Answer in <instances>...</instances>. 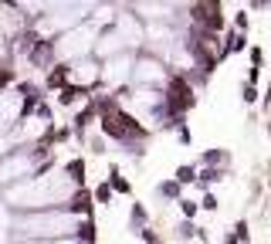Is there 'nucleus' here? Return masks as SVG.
Instances as JSON below:
<instances>
[{
  "mask_svg": "<svg viewBox=\"0 0 271 244\" xmlns=\"http://www.w3.org/2000/svg\"><path fill=\"white\" fill-rule=\"evenodd\" d=\"M11 244H88L85 237H61V241H11Z\"/></svg>",
  "mask_w": 271,
  "mask_h": 244,
  "instance_id": "nucleus-9",
  "label": "nucleus"
},
{
  "mask_svg": "<svg viewBox=\"0 0 271 244\" xmlns=\"http://www.w3.org/2000/svg\"><path fill=\"white\" fill-rule=\"evenodd\" d=\"M85 190L65 173V167H48L37 177L14 183L0 190V200L11 214H34V211H58V207H75Z\"/></svg>",
  "mask_w": 271,
  "mask_h": 244,
  "instance_id": "nucleus-1",
  "label": "nucleus"
},
{
  "mask_svg": "<svg viewBox=\"0 0 271 244\" xmlns=\"http://www.w3.org/2000/svg\"><path fill=\"white\" fill-rule=\"evenodd\" d=\"M132 61H136V55H115V58L99 61V65H102L99 85H105L109 92L125 89V85H129V78H132Z\"/></svg>",
  "mask_w": 271,
  "mask_h": 244,
  "instance_id": "nucleus-7",
  "label": "nucleus"
},
{
  "mask_svg": "<svg viewBox=\"0 0 271 244\" xmlns=\"http://www.w3.org/2000/svg\"><path fill=\"white\" fill-rule=\"evenodd\" d=\"M88 211H78V207L14 214L11 221V241H61V237H85L88 241Z\"/></svg>",
  "mask_w": 271,
  "mask_h": 244,
  "instance_id": "nucleus-2",
  "label": "nucleus"
},
{
  "mask_svg": "<svg viewBox=\"0 0 271 244\" xmlns=\"http://www.w3.org/2000/svg\"><path fill=\"white\" fill-rule=\"evenodd\" d=\"M139 48H143V21H139L129 7H119L112 24L102 27L92 58L105 61V58H115V55H136Z\"/></svg>",
  "mask_w": 271,
  "mask_h": 244,
  "instance_id": "nucleus-3",
  "label": "nucleus"
},
{
  "mask_svg": "<svg viewBox=\"0 0 271 244\" xmlns=\"http://www.w3.org/2000/svg\"><path fill=\"white\" fill-rule=\"evenodd\" d=\"M193 180H197V167H180V170H176V180H173V183L180 187V183H193Z\"/></svg>",
  "mask_w": 271,
  "mask_h": 244,
  "instance_id": "nucleus-8",
  "label": "nucleus"
},
{
  "mask_svg": "<svg viewBox=\"0 0 271 244\" xmlns=\"http://www.w3.org/2000/svg\"><path fill=\"white\" fill-rule=\"evenodd\" d=\"M180 204H183V214H187V217L197 214V204H190V200H180Z\"/></svg>",
  "mask_w": 271,
  "mask_h": 244,
  "instance_id": "nucleus-13",
  "label": "nucleus"
},
{
  "mask_svg": "<svg viewBox=\"0 0 271 244\" xmlns=\"http://www.w3.org/2000/svg\"><path fill=\"white\" fill-rule=\"evenodd\" d=\"M95 197H99L102 204H112V187H109V183H102V187L95 190Z\"/></svg>",
  "mask_w": 271,
  "mask_h": 244,
  "instance_id": "nucleus-11",
  "label": "nucleus"
},
{
  "mask_svg": "<svg viewBox=\"0 0 271 244\" xmlns=\"http://www.w3.org/2000/svg\"><path fill=\"white\" fill-rule=\"evenodd\" d=\"M109 180H112V190H119V193H129V183L119 177V170H112V177H109Z\"/></svg>",
  "mask_w": 271,
  "mask_h": 244,
  "instance_id": "nucleus-10",
  "label": "nucleus"
},
{
  "mask_svg": "<svg viewBox=\"0 0 271 244\" xmlns=\"http://www.w3.org/2000/svg\"><path fill=\"white\" fill-rule=\"evenodd\" d=\"M48 167H55V156H51L48 143L31 146V149H11L7 156H0V190L37 177V173L48 170Z\"/></svg>",
  "mask_w": 271,
  "mask_h": 244,
  "instance_id": "nucleus-4",
  "label": "nucleus"
},
{
  "mask_svg": "<svg viewBox=\"0 0 271 244\" xmlns=\"http://www.w3.org/2000/svg\"><path fill=\"white\" fill-rule=\"evenodd\" d=\"M169 78H173V71H169L159 58L153 55H136L132 61V78H129V89H149V92H163L169 85Z\"/></svg>",
  "mask_w": 271,
  "mask_h": 244,
  "instance_id": "nucleus-5",
  "label": "nucleus"
},
{
  "mask_svg": "<svg viewBox=\"0 0 271 244\" xmlns=\"http://www.w3.org/2000/svg\"><path fill=\"white\" fill-rule=\"evenodd\" d=\"M99 58H78L71 65H61V78H65V89L71 92H92L99 85Z\"/></svg>",
  "mask_w": 271,
  "mask_h": 244,
  "instance_id": "nucleus-6",
  "label": "nucleus"
},
{
  "mask_svg": "<svg viewBox=\"0 0 271 244\" xmlns=\"http://www.w3.org/2000/svg\"><path fill=\"white\" fill-rule=\"evenodd\" d=\"M217 207V200H214V193H207V197H203V211H214Z\"/></svg>",
  "mask_w": 271,
  "mask_h": 244,
  "instance_id": "nucleus-14",
  "label": "nucleus"
},
{
  "mask_svg": "<svg viewBox=\"0 0 271 244\" xmlns=\"http://www.w3.org/2000/svg\"><path fill=\"white\" fill-rule=\"evenodd\" d=\"M241 99L248 102V105H251V102H254V99H258V92H254V85H248V89H244V95H241Z\"/></svg>",
  "mask_w": 271,
  "mask_h": 244,
  "instance_id": "nucleus-12",
  "label": "nucleus"
}]
</instances>
